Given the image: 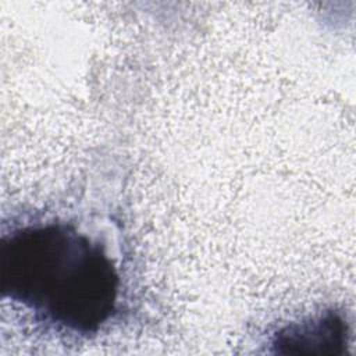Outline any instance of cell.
Segmentation results:
<instances>
[{
    "mask_svg": "<svg viewBox=\"0 0 356 356\" xmlns=\"http://www.w3.org/2000/svg\"><path fill=\"white\" fill-rule=\"evenodd\" d=\"M0 292L35 321L89 337L120 312L122 277L106 245L74 222L31 220L1 231Z\"/></svg>",
    "mask_w": 356,
    "mask_h": 356,
    "instance_id": "obj_1",
    "label": "cell"
},
{
    "mask_svg": "<svg viewBox=\"0 0 356 356\" xmlns=\"http://www.w3.org/2000/svg\"><path fill=\"white\" fill-rule=\"evenodd\" d=\"M349 323L343 312L324 309L280 327L270 338L273 353L332 356L343 355L349 345Z\"/></svg>",
    "mask_w": 356,
    "mask_h": 356,
    "instance_id": "obj_2",
    "label": "cell"
}]
</instances>
